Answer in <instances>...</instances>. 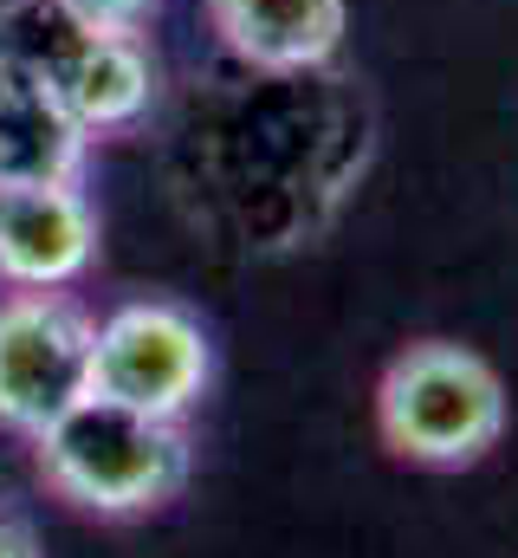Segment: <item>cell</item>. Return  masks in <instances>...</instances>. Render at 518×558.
<instances>
[{
  "label": "cell",
  "mask_w": 518,
  "mask_h": 558,
  "mask_svg": "<svg viewBox=\"0 0 518 558\" xmlns=\"http://www.w3.org/2000/svg\"><path fill=\"white\" fill-rule=\"evenodd\" d=\"M33 461L46 487L85 513L136 520L182 494L188 481V428L162 416H143L111 397H78L52 428L33 435Z\"/></svg>",
  "instance_id": "cell-1"
},
{
  "label": "cell",
  "mask_w": 518,
  "mask_h": 558,
  "mask_svg": "<svg viewBox=\"0 0 518 558\" xmlns=\"http://www.w3.org/2000/svg\"><path fill=\"white\" fill-rule=\"evenodd\" d=\"M377 428L402 461L473 468L506 435V384L480 351L421 338L377 384Z\"/></svg>",
  "instance_id": "cell-2"
},
{
  "label": "cell",
  "mask_w": 518,
  "mask_h": 558,
  "mask_svg": "<svg viewBox=\"0 0 518 558\" xmlns=\"http://www.w3.org/2000/svg\"><path fill=\"white\" fill-rule=\"evenodd\" d=\"M214 384L208 325L175 299H124L91 331V390L143 416L182 422Z\"/></svg>",
  "instance_id": "cell-3"
},
{
  "label": "cell",
  "mask_w": 518,
  "mask_h": 558,
  "mask_svg": "<svg viewBox=\"0 0 518 558\" xmlns=\"http://www.w3.org/2000/svg\"><path fill=\"white\" fill-rule=\"evenodd\" d=\"M91 331L98 318L72 292H7L0 299V428L39 435L91 397Z\"/></svg>",
  "instance_id": "cell-4"
},
{
  "label": "cell",
  "mask_w": 518,
  "mask_h": 558,
  "mask_svg": "<svg viewBox=\"0 0 518 558\" xmlns=\"http://www.w3.org/2000/svg\"><path fill=\"white\" fill-rule=\"evenodd\" d=\"M98 267V202L85 182L0 189V286L65 292Z\"/></svg>",
  "instance_id": "cell-5"
},
{
  "label": "cell",
  "mask_w": 518,
  "mask_h": 558,
  "mask_svg": "<svg viewBox=\"0 0 518 558\" xmlns=\"http://www.w3.org/2000/svg\"><path fill=\"white\" fill-rule=\"evenodd\" d=\"M208 26L259 78H305L344 52V0H208Z\"/></svg>",
  "instance_id": "cell-6"
},
{
  "label": "cell",
  "mask_w": 518,
  "mask_h": 558,
  "mask_svg": "<svg viewBox=\"0 0 518 558\" xmlns=\"http://www.w3.org/2000/svg\"><path fill=\"white\" fill-rule=\"evenodd\" d=\"M91 137L39 92L20 65L0 59V189L20 182H85Z\"/></svg>",
  "instance_id": "cell-7"
},
{
  "label": "cell",
  "mask_w": 518,
  "mask_h": 558,
  "mask_svg": "<svg viewBox=\"0 0 518 558\" xmlns=\"http://www.w3.org/2000/svg\"><path fill=\"white\" fill-rule=\"evenodd\" d=\"M78 20L104 26V33H143V20L162 7V0H65Z\"/></svg>",
  "instance_id": "cell-8"
},
{
  "label": "cell",
  "mask_w": 518,
  "mask_h": 558,
  "mask_svg": "<svg viewBox=\"0 0 518 558\" xmlns=\"http://www.w3.org/2000/svg\"><path fill=\"white\" fill-rule=\"evenodd\" d=\"M0 558H46L39 539H33V526L13 520V513H0Z\"/></svg>",
  "instance_id": "cell-9"
}]
</instances>
